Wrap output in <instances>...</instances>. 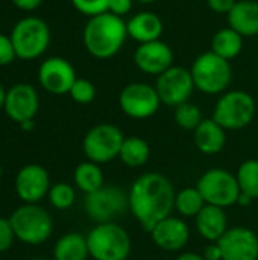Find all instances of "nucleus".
I'll return each instance as SVG.
<instances>
[{"instance_id": "nucleus-1", "label": "nucleus", "mask_w": 258, "mask_h": 260, "mask_svg": "<svg viewBox=\"0 0 258 260\" xmlns=\"http://www.w3.org/2000/svg\"><path fill=\"white\" fill-rule=\"evenodd\" d=\"M175 197V187L164 174L146 172L129 187V212L143 230L151 232L160 221L172 215Z\"/></svg>"}, {"instance_id": "nucleus-2", "label": "nucleus", "mask_w": 258, "mask_h": 260, "mask_svg": "<svg viewBox=\"0 0 258 260\" xmlns=\"http://www.w3.org/2000/svg\"><path fill=\"white\" fill-rule=\"evenodd\" d=\"M126 21L123 17L105 12L91 17L82 34L87 52L97 59H109L116 56L128 40Z\"/></svg>"}, {"instance_id": "nucleus-3", "label": "nucleus", "mask_w": 258, "mask_h": 260, "mask_svg": "<svg viewBox=\"0 0 258 260\" xmlns=\"http://www.w3.org/2000/svg\"><path fill=\"white\" fill-rule=\"evenodd\" d=\"M85 236L91 259L128 260L131 256V236L128 230L117 222L96 224Z\"/></svg>"}, {"instance_id": "nucleus-4", "label": "nucleus", "mask_w": 258, "mask_h": 260, "mask_svg": "<svg viewBox=\"0 0 258 260\" xmlns=\"http://www.w3.org/2000/svg\"><path fill=\"white\" fill-rule=\"evenodd\" d=\"M15 239L26 245H41L53 233V218L40 204H21L9 216Z\"/></svg>"}, {"instance_id": "nucleus-5", "label": "nucleus", "mask_w": 258, "mask_h": 260, "mask_svg": "<svg viewBox=\"0 0 258 260\" xmlns=\"http://www.w3.org/2000/svg\"><path fill=\"white\" fill-rule=\"evenodd\" d=\"M190 72L195 88L204 94H222L228 90L233 81L231 61L216 55L211 50L198 55L190 67Z\"/></svg>"}, {"instance_id": "nucleus-6", "label": "nucleus", "mask_w": 258, "mask_h": 260, "mask_svg": "<svg viewBox=\"0 0 258 260\" xmlns=\"http://www.w3.org/2000/svg\"><path fill=\"white\" fill-rule=\"evenodd\" d=\"M257 114V102L248 91L230 90L217 99L213 119L227 131H239L251 125Z\"/></svg>"}, {"instance_id": "nucleus-7", "label": "nucleus", "mask_w": 258, "mask_h": 260, "mask_svg": "<svg viewBox=\"0 0 258 260\" xmlns=\"http://www.w3.org/2000/svg\"><path fill=\"white\" fill-rule=\"evenodd\" d=\"M9 37L17 58L30 61L47 50L50 43V29L40 17H26L15 23Z\"/></svg>"}, {"instance_id": "nucleus-8", "label": "nucleus", "mask_w": 258, "mask_h": 260, "mask_svg": "<svg viewBox=\"0 0 258 260\" xmlns=\"http://www.w3.org/2000/svg\"><path fill=\"white\" fill-rule=\"evenodd\" d=\"M125 142L123 131L114 123H99L87 131L82 139V151L87 160L105 165L119 158Z\"/></svg>"}, {"instance_id": "nucleus-9", "label": "nucleus", "mask_w": 258, "mask_h": 260, "mask_svg": "<svg viewBox=\"0 0 258 260\" xmlns=\"http://www.w3.org/2000/svg\"><path fill=\"white\" fill-rule=\"evenodd\" d=\"M198 190L210 206L228 209L237 206L240 197V187L234 174L222 168H213L205 171L196 184Z\"/></svg>"}, {"instance_id": "nucleus-10", "label": "nucleus", "mask_w": 258, "mask_h": 260, "mask_svg": "<svg viewBox=\"0 0 258 260\" xmlns=\"http://www.w3.org/2000/svg\"><path fill=\"white\" fill-rule=\"evenodd\" d=\"M84 210L96 224L116 222L117 218L129 210L128 192L122 190L119 186L105 184L99 190L85 195Z\"/></svg>"}, {"instance_id": "nucleus-11", "label": "nucleus", "mask_w": 258, "mask_h": 260, "mask_svg": "<svg viewBox=\"0 0 258 260\" xmlns=\"http://www.w3.org/2000/svg\"><path fill=\"white\" fill-rule=\"evenodd\" d=\"M120 110L131 119L144 120L157 114L161 107V99L155 85L146 82H131L122 88L119 94Z\"/></svg>"}, {"instance_id": "nucleus-12", "label": "nucleus", "mask_w": 258, "mask_h": 260, "mask_svg": "<svg viewBox=\"0 0 258 260\" xmlns=\"http://www.w3.org/2000/svg\"><path fill=\"white\" fill-rule=\"evenodd\" d=\"M155 88L161 104L167 107L176 108L178 105L189 102L195 91V82L190 69L173 64L164 73L157 76Z\"/></svg>"}, {"instance_id": "nucleus-13", "label": "nucleus", "mask_w": 258, "mask_h": 260, "mask_svg": "<svg viewBox=\"0 0 258 260\" xmlns=\"http://www.w3.org/2000/svg\"><path fill=\"white\" fill-rule=\"evenodd\" d=\"M50 175L38 163L24 165L14 178V190L23 204H40L50 190Z\"/></svg>"}, {"instance_id": "nucleus-14", "label": "nucleus", "mask_w": 258, "mask_h": 260, "mask_svg": "<svg viewBox=\"0 0 258 260\" xmlns=\"http://www.w3.org/2000/svg\"><path fill=\"white\" fill-rule=\"evenodd\" d=\"M76 79L75 67L61 56H50L44 59L38 69V81L41 87L56 96L68 94Z\"/></svg>"}, {"instance_id": "nucleus-15", "label": "nucleus", "mask_w": 258, "mask_h": 260, "mask_svg": "<svg viewBox=\"0 0 258 260\" xmlns=\"http://www.w3.org/2000/svg\"><path fill=\"white\" fill-rule=\"evenodd\" d=\"M173 58L172 47L163 40L138 44L134 52V64L137 69L151 76H160L170 69L173 66Z\"/></svg>"}, {"instance_id": "nucleus-16", "label": "nucleus", "mask_w": 258, "mask_h": 260, "mask_svg": "<svg viewBox=\"0 0 258 260\" xmlns=\"http://www.w3.org/2000/svg\"><path fill=\"white\" fill-rule=\"evenodd\" d=\"M38 108L40 98L30 84H15L6 91L3 111L12 122L20 125L26 120H33Z\"/></svg>"}, {"instance_id": "nucleus-17", "label": "nucleus", "mask_w": 258, "mask_h": 260, "mask_svg": "<svg viewBox=\"0 0 258 260\" xmlns=\"http://www.w3.org/2000/svg\"><path fill=\"white\" fill-rule=\"evenodd\" d=\"M217 244L222 260H258V236L251 229H228Z\"/></svg>"}, {"instance_id": "nucleus-18", "label": "nucleus", "mask_w": 258, "mask_h": 260, "mask_svg": "<svg viewBox=\"0 0 258 260\" xmlns=\"http://www.w3.org/2000/svg\"><path fill=\"white\" fill-rule=\"evenodd\" d=\"M152 242L163 251H181L190 241V227L181 216H167L151 232Z\"/></svg>"}, {"instance_id": "nucleus-19", "label": "nucleus", "mask_w": 258, "mask_h": 260, "mask_svg": "<svg viewBox=\"0 0 258 260\" xmlns=\"http://www.w3.org/2000/svg\"><path fill=\"white\" fill-rule=\"evenodd\" d=\"M196 230L207 242H219L228 232V215L225 209L205 204V207L195 218Z\"/></svg>"}, {"instance_id": "nucleus-20", "label": "nucleus", "mask_w": 258, "mask_h": 260, "mask_svg": "<svg viewBox=\"0 0 258 260\" xmlns=\"http://www.w3.org/2000/svg\"><path fill=\"white\" fill-rule=\"evenodd\" d=\"M128 37L135 40L138 44L161 40L164 32V23L161 17L151 11H141L132 15L126 21Z\"/></svg>"}, {"instance_id": "nucleus-21", "label": "nucleus", "mask_w": 258, "mask_h": 260, "mask_svg": "<svg viewBox=\"0 0 258 260\" xmlns=\"http://www.w3.org/2000/svg\"><path fill=\"white\" fill-rule=\"evenodd\" d=\"M227 18L228 26L239 32L243 38H252L258 35L257 0H237Z\"/></svg>"}, {"instance_id": "nucleus-22", "label": "nucleus", "mask_w": 258, "mask_h": 260, "mask_svg": "<svg viewBox=\"0 0 258 260\" xmlns=\"http://www.w3.org/2000/svg\"><path fill=\"white\" fill-rule=\"evenodd\" d=\"M196 148L205 155H216L224 151L227 143V129L222 128L213 117L204 119L193 131Z\"/></svg>"}, {"instance_id": "nucleus-23", "label": "nucleus", "mask_w": 258, "mask_h": 260, "mask_svg": "<svg viewBox=\"0 0 258 260\" xmlns=\"http://www.w3.org/2000/svg\"><path fill=\"white\" fill-rule=\"evenodd\" d=\"M53 260H87L90 257L87 236L79 232L62 235L53 247Z\"/></svg>"}, {"instance_id": "nucleus-24", "label": "nucleus", "mask_w": 258, "mask_h": 260, "mask_svg": "<svg viewBox=\"0 0 258 260\" xmlns=\"http://www.w3.org/2000/svg\"><path fill=\"white\" fill-rule=\"evenodd\" d=\"M243 41H245V38L239 32H236L233 27H230V26L222 27L213 35L211 52H214L216 55L231 61L242 53Z\"/></svg>"}, {"instance_id": "nucleus-25", "label": "nucleus", "mask_w": 258, "mask_h": 260, "mask_svg": "<svg viewBox=\"0 0 258 260\" xmlns=\"http://www.w3.org/2000/svg\"><path fill=\"white\" fill-rule=\"evenodd\" d=\"M73 181H75V186L85 195H90L99 190L102 186H105L103 171L100 165L93 163L90 160L82 161L75 168Z\"/></svg>"}, {"instance_id": "nucleus-26", "label": "nucleus", "mask_w": 258, "mask_h": 260, "mask_svg": "<svg viewBox=\"0 0 258 260\" xmlns=\"http://www.w3.org/2000/svg\"><path fill=\"white\" fill-rule=\"evenodd\" d=\"M151 157V146L149 143L138 136L125 137L122 145L119 158L128 168H141L148 163Z\"/></svg>"}, {"instance_id": "nucleus-27", "label": "nucleus", "mask_w": 258, "mask_h": 260, "mask_svg": "<svg viewBox=\"0 0 258 260\" xmlns=\"http://www.w3.org/2000/svg\"><path fill=\"white\" fill-rule=\"evenodd\" d=\"M205 200L195 186H189L176 192L175 197V210L181 218H196L198 213L205 207Z\"/></svg>"}, {"instance_id": "nucleus-28", "label": "nucleus", "mask_w": 258, "mask_h": 260, "mask_svg": "<svg viewBox=\"0 0 258 260\" xmlns=\"http://www.w3.org/2000/svg\"><path fill=\"white\" fill-rule=\"evenodd\" d=\"M236 178L240 187V193L248 195L252 200H258V160L249 158L245 160L237 172Z\"/></svg>"}, {"instance_id": "nucleus-29", "label": "nucleus", "mask_w": 258, "mask_h": 260, "mask_svg": "<svg viewBox=\"0 0 258 260\" xmlns=\"http://www.w3.org/2000/svg\"><path fill=\"white\" fill-rule=\"evenodd\" d=\"M173 117H175L176 125L186 131H195L199 126V123L204 120L199 105H196L190 101L178 105L175 108Z\"/></svg>"}, {"instance_id": "nucleus-30", "label": "nucleus", "mask_w": 258, "mask_h": 260, "mask_svg": "<svg viewBox=\"0 0 258 260\" xmlns=\"http://www.w3.org/2000/svg\"><path fill=\"white\" fill-rule=\"evenodd\" d=\"M47 200L53 209L68 210L76 201V190L68 183H55L47 193Z\"/></svg>"}, {"instance_id": "nucleus-31", "label": "nucleus", "mask_w": 258, "mask_h": 260, "mask_svg": "<svg viewBox=\"0 0 258 260\" xmlns=\"http://www.w3.org/2000/svg\"><path fill=\"white\" fill-rule=\"evenodd\" d=\"M70 98L81 105H87L91 104L96 98V87L90 79L85 78H78L75 81V84L70 88Z\"/></svg>"}, {"instance_id": "nucleus-32", "label": "nucleus", "mask_w": 258, "mask_h": 260, "mask_svg": "<svg viewBox=\"0 0 258 260\" xmlns=\"http://www.w3.org/2000/svg\"><path fill=\"white\" fill-rule=\"evenodd\" d=\"M78 12L88 18L109 11V0H70Z\"/></svg>"}, {"instance_id": "nucleus-33", "label": "nucleus", "mask_w": 258, "mask_h": 260, "mask_svg": "<svg viewBox=\"0 0 258 260\" xmlns=\"http://www.w3.org/2000/svg\"><path fill=\"white\" fill-rule=\"evenodd\" d=\"M15 241V233L9 218H0V254L11 250Z\"/></svg>"}, {"instance_id": "nucleus-34", "label": "nucleus", "mask_w": 258, "mask_h": 260, "mask_svg": "<svg viewBox=\"0 0 258 260\" xmlns=\"http://www.w3.org/2000/svg\"><path fill=\"white\" fill-rule=\"evenodd\" d=\"M17 58L11 37L0 34V66H8Z\"/></svg>"}, {"instance_id": "nucleus-35", "label": "nucleus", "mask_w": 258, "mask_h": 260, "mask_svg": "<svg viewBox=\"0 0 258 260\" xmlns=\"http://www.w3.org/2000/svg\"><path fill=\"white\" fill-rule=\"evenodd\" d=\"M134 2L135 0H109V11L108 12L119 15V17H125L126 14L131 12Z\"/></svg>"}, {"instance_id": "nucleus-36", "label": "nucleus", "mask_w": 258, "mask_h": 260, "mask_svg": "<svg viewBox=\"0 0 258 260\" xmlns=\"http://www.w3.org/2000/svg\"><path fill=\"white\" fill-rule=\"evenodd\" d=\"M236 3L237 0H207V5L213 12L225 15H228V12L234 8Z\"/></svg>"}, {"instance_id": "nucleus-37", "label": "nucleus", "mask_w": 258, "mask_h": 260, "mask_svg": "<svg viewBox=\"0 0 258 260\" xmlns=\"http://www.w3.org/2000/svg\"><path fill=\"white\" fill-rule=\"evenodd\" d=\"M204 260H222V251L217 242H208V245L202 251Z\"/></svg>"}, {"instance_id": "nucleus-38", "label": "nucleus", "mask_w": 258, "mask_h": 260, "mask_svg": "<svg viewBox=\"0 0 258 260\" xmlns=\"http://www.w3.org/2000/svg\"><path fill=\"white\" fill-rule=\"evenodd\" d=\"M12 3L21 11H33L41 6L43 0H12Z\"/></svg>"}, {"instance_id": "nucleus-39", "label": "nucleus", "mask_w": 258, "mask_h": 260, "mask_svg": "<svg viewBox=\"0 0 258 260\" xmlns=\"http://www.w3.org/2000/svg\"><path fill=\"white\" fill-rule=\"evenodd\" d=\"M175 260H204V257H202V254L187 251V253H181Z\"/></svg>"}, {"instance_id": "nucleus-40", "label": "nucleus", "mask_w": 258, "mask_h": 260, "mask_svg": "<svg viewBox=\"0 0 258 260\" xmlns=\"http://www.w3.org/2000/svg\"><path fill=\"white\" fill-rule=\"evenodd\" d=\"M252 201H254V200H252V198H249L248 195H243V193H240V197H239V201H237V206L248 207V206H249Z\"/></svg>"}, {"instance_id": "nucleus-41", "label": "nucleus", "mask_w": 258, "mask_h": 260, "mask_svg": "<svg viewBox=\"0 0 258 260\" xmlns=\"http://www.w3.org/2000/svg\"><path fill=\"white\" fill-rule=\"evenodd\" d=\"M33 126H35V122H33V120H26V122L20 123V128H21L23 131H32Z\"/></svg>"}, {"instance_id": "nucleus-42", "label": "nucleus", "mask_w": 258, "mask_h": 260, "mask_svg": "<svg viewBox=\"0 0 258 260\" xmlns=\"http://www.w3.org/2000/svg\"><path fill=\"white\" fill-rule=\"evenodd\" d=\"M6 91L8 90H5V87L0 84V111L3 110V107H5V99H6Z\"/></svg>"}, {"instance_id": "nucleus-43", "label": "nucleus", "mask_w": 258, "mask_h": 260, "mask_svg": "<svg viewBox=\"0 0 258 260\" xmlns=\"http://www.w3.org/2000/svg\"><path fill=\"white\" fill-rule=\"evenodd\" d=\"M135 2H138V3H141V5H152V3H155L157 0H135Z\"/></svg>"}, {"instance_id": "nucleus-44", "label": "nucleus", "mask_w": 258, "mask_h": 260, "mask_svg": "<svg viewBox=\"0 0 258 260\" xmlns=\"http://www.w3.org/2000/svg\"><path fill=\"white\" fill-rule=\"evenodd\" d=\"M29 260H46V259H43V257H33V259H29Z\"/></svg>"}, {"instance_id": "nucleus-45", "label": "nucleus", "mask_w": 258, "mask_h": 260, "mask_svg": "<svg viewBox=\"0 0 258 260\" xmlns=\"http://www.w3.org/2000/svg\"><path fill=\"white\" fill-rule=\"evenodd\" d=\"M2 175H3V168L0 166V177H2Z\"/></svg>"}]
</instances>
